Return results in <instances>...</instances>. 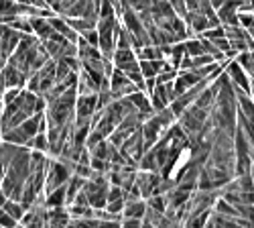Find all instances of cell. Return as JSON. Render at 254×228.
Instances as JSON below:
<instances>
[{
  "mask_svg": "<svg viewBox=\"0 0 254 228\" xmlns=\"http://www.w3.org/2000/svg\"><path fill=\"white\" fill-rule=\"evenodd\" d=\"M228 76H230L232 79L236 81V84H238V88H240V90H244L246 94L250 92V84H248V77H246V74H244V70L240 68V64H238V61H232V64L228 66ZM236 84H234V86H236Z\"/></svg>",
  "mask_w": 254,
  "mask_h": 228,
  "instance_id": "2",
  "label": "cell"
},
{
  "mask_svg": "<svg viewBox=\"0 0 254 228\" xmlns=\"http://www.w3.org/2000/svg\"><path fill=\"white\" fill-rule=\"evenodd\" d=\"M144 210H146V208H144V204L134 202L132 206H128V208H126V216H130V218H140Z\"/></svg>",
  "mask_w": 254,
  "mask_h": 228,
  "instance_id": "4",
  "label": "cell"
},
{
  "mask_svg": "<svg viewBox=\"0 0 254 228\" xmlns=\"http://www.w3.org/2000/svg\"><path fill=\"white\" fill-rule=\"evenodd\" d=\"M185 8H187L189 12L199 10V0H185Z\"/></svg>",
  "mask_w": 254,
  "mask_h": 228,
  "instance_id": "7",
  "label": "cell"
},
{
  "mask_svg": "<svg viewBox=\"0 0 254 228\" xmlns=\"http://www.w3.org/2000/svg\"><path fill=\"white\" fill-rule=\"evenodd\" d=\"M167 2L171 4L173 10H177L181 16H185V12H187V8H185V0H167Z\"/></svg>",
  "mask_w": 254,
  "mask_h": 228,
  "instance_id": "6",
  "label": "cell"
},
{
  "mask_svg": "<svg viewBox=\"0 0 254 228\" xmlns=\"http://www.w3.org/2000/svg\"><path fill=\"white\" fill-rule=\"evenodd\" d=\"M96 110H98V94H81L79 100H75L77 120H90Z\"/></svg>",
  "mask_w": 254,
  "mask_h": 228,
  "instance_id": "1",
  "label": "cell"
},
{
  "mask_svg": "<svg viewBox=\"0 0 254 228\" xmlns=\"http://www.w3.org/2000/svg\"><path fill=\"white\" fill-rule=\"evenodd\" d=\"M124 228H140V222L138 220H130V222H126Z\"/></svg>",
  "mask_w": 254,
  "mask_h": 228,
  "instance_id": "9",
  "label": "cell"
},
{
  "mask_svg": "<svg viewBox=\"0 0 254 228\" xmlns=\"http://www.w3.org/2000/svg\"><path fill=\"white\" fill-rule=\"evenodd\" d=\"M138 66H140V74L144 77H155L157 74H161L165 61L163 59H142Z\"/></svg>",
  "mask_w": 254,
  "mask_h": 228,
  "instance_id": "3",
  "label": "cell"
},
{
  "mask_svg": "<svg viewBox=\"0 0 254 228\" xmlns=\"http://www.w3.org/2000/svg\"><path fill=\"white\" fill-rule=\"evenodd\" d=\"M238 25H242L244 29H252L254 27V14L238 12Z\"/></svg>",
  "mask_w": 254,
  "mask_h": 228,
  "instance_id": "5",
  "label": "cell"
},
{
  "mask_svg": "<svg viewBox=\"0 0 254 228\" xmlns=\"http://www.w3.org/2000/svg\"><path fill=\"white\" fill-rule=\"evenodd\" d=\"M209 4H211V8H214V10H218L224 4V0H209Z\"/></svg>",
  "mask_w": 254,
  "mask_h": 228,
  "instance_id": "8",
  "label": "cell"
}]
</instances>
